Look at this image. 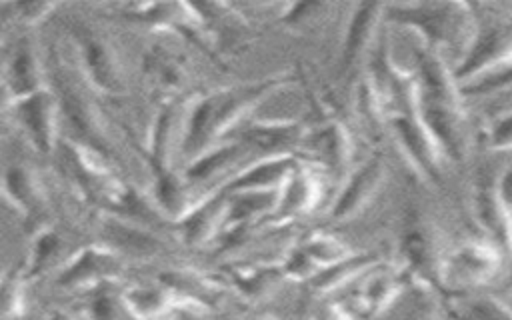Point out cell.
Masks as SVG:
<instances>
[{
    "label": "cell",
    "instance_id": "22",
    "mask_svg": "<svg viewBox=\"0 0 512 320\" xmlns=\"http://www.w3.org/2000/svg\"><path fill=\"white\" fill-rule=\"evenodd\" d=\"M486 142L492 150H512V110L490 120L486 126Z\"/></svg>",
    "mask_w": 512,
    "mask_h": 320
},
{
    "label": "cell",
    "instance_id": "5",
    "mask_svg": "<svg viewBox=\"0 0 512 320\" xmlns=\"http://www.w3.org/2000/svg\"><path fill=\"white\" fill-rule=\"evenodd\" d=\"M322 200V180L320 176L308 168L306 164H298V168L286 178L276 194V204L268 216L270 222H290L304 214H310L318 202Z\"/></svg>",
    "mask_w": 512,
    "mask_h": 320
},
{
    "label": "cell",
    "instance_id": "13",
    "mask_svg": "<svg viewBox=\"0 0 512 320\" xmlns=\"http://www.w3.org/2000/svg\"><path fill=\"white\" fill-rule=\"evenodd\" d=\"M302 134V126L296 122H270V124H252L242 132L244 142L266 150L270 154H282L280 148L296 142Z\"/></svg>",
    "mask_w": 512,
    "mask_h": 320
},
{
    "label": "cell",
    "instance_id": "26",
    "mask_svg": "<svg viewBox=\"0 0 512 320\" xmlns=\"http://www.w3.org/2000/svg\"><path fill=\"white\" fill-rule=\"evenodd\" d=\"M244 320H278V318L268 316V314H256V316H250V318H244Z\"/></svg>",
    "mask_w": 512,
    "mask_h": 320
},
{
    "label": "cell",
    "instance_id": "3",
    "mask_svg": "<svg viewBox=\"0 0 512 320\" xmlns=\"http://www.w3.org/2000/svg\"><path fill=\"white\" fill-rule=\"evenodd\" d=\"M384 178L386 162L380 154H374L342 180V188L328 210V218L334 222H342L358 216L378 194Z\"/></svg>",
    "mask_w": 512,
    "mask_h": 320
},
{
    "label": "cell",
    "instance_id": "21",
    "mask_svg": "<svg viewBox=\"0 0 512 320\" xmlns=\"http://www.w3.org/2000/svg\"><path fill=\"white\" fill-rule=\"evenodd\" d=\"M508 86H512V50L498 64H494L490 74L482 76L474 84L464 86V92L466 94H488V92H496V90H502Z\"/></svg>",
    "mask_w": 512,
    "mask_h": 320
},
{
    "label": "cell",
    "instance_id": "23",
    "mask_svg": "<svg viewBox=\"0 0 512 320\" xmlns=\"http://www.w3.org/2000/svg\"><path fill=\"white\" fill-rule=\"evenodd\" d=\"M494 186H496V196H498L502 208L506 212L512 210V166H508L500 174V178L494 182Z\"/></svg>",
    "mask_w": 512,
    "mask_h": 320
},
{
    "label": "cell",
    "instance_id": "27",
    "mask_svg": "<svg viewBox=\"0 0 512 320\" xmlns=\"http://www.w3.org/2000/svg\"><path fill=\"white\" fill-rule=\"evenodd\" d=\"M504 302H506V304H508V306H510V308H512V286H510V292H508V298H506V300H504Z\"/></svg>",
    "mask_w": 512,
    "mask_h": 320
},
{
    "label": "cell",
    "instance_id": "24",
    "mask_svg": "<svg viewBox=\"0 0 512 320\" xmlns=\"http://www.w3.org/2000/svg\"><path fill=\"white\" fill-rule=\"evenodd\" d=\"M504 242L512 250V210H508L506 218H504Z\"/></svg>",
    "mask_w": 512,
    "mask_h": 320
},
{
    "label": "cell",
    "instance_id": "20",
    "mask_svg": "<svg viewBox=\"0 0 512 320\" xmlns=\"http://www.w3.org/2000/svg\"><path fill=\"white\" fill-rule=\"evenodd\" d=\"M240 144H224L216 150H210L206 156L198 158L190 170H188V178L190 180H206L208 176H212L214 172H218L222 166H226L230 160H234L240 154Z\"/></svg>",
    "mask_w": 512,
    "mask_h": 320
},
{
    "label": "cell",
    "instance_id": "18",
    "mask_svg": "<svg viewBox=\"0 0 512 320\" xmlns=\"http://www.w3.org/2000/svg\"><path fill=\"white\" fill-rule=\"evenodd\" d=\"M28 130L32 138L36 140V146L42 150H48L52 144V112H50V100L42 94H30L28 100L22 106Z\"/></svg>",
    "mask_w": 512,
    "mask_h": 320
},
{
    "label": "cell",
    "instance_id": "17",
    "mask_svg": "<svg viewBox=\"0 0 512 320\" xmlns=\"http://www.w3.org/2000/svg\"><path fill=\"white\" fill-rule=\"evenodd\" d=\"M86 62L92 72V78L98 80L100 86L108 90L118 88V64L114 58V52H110V46L102 42L100 38H86Z\"/></svg>",
    "mask_w": 512,
    "mask_h": 320
},
{
    "label": "cell",
    "instance_id": "6",
    "mask_svg": "<svg viewBox=\"0 0 512 320\" xmlns=\"http://www.w3.org/2000/svg\"><path fill=\"white\" fill-rule=\"evenodd\" d=\"M300 160L290 154H270L246 170L236 174L222 192L242 194V192H278L286 178L298 168Z\"/></svg>",
    "mask_w": 512,
    "mask_h": 320
},
{
    "label": "cell",
    "instance_id": "11",
    "mask_svg": "<svg viewBox=\"0 0 512 320\" xmlns=\"http://www.w3.org/2000/svg\"><path fill=\"white\" fill-rule=\"evenodd\" d=\"M378 260L376 256L372 254H350L348 258L332 264V266H326L322 270H318L310 282L314 286L316 292L320 294H328V292H334L338 288H344V286H350L354 280H358L370 266H374Z\"/></svg>",
    "mask_w": 512,
    "mask_h": 320
},
{
    "label": "cell",
    "instance_id": "14",
    "mask_svg": "<svg viewBox=\"0 0 512 320\" xmlns=\"http://www.w3.org/2000/svg\"><path fill=\"white\" fill-rule=\"evenodd\" d=\"M284 276L280 264H242L230 268V282L236 286V290L244 296H262L270 286L276 284V280Z\"/></svg>",
    "mask_w": 512,
    "mask_h": 320
},
{
    "label": "cell",
    "instance_id": "25",
    "mask_svg": "<svg viewBox=\"0 0 512 320\" xmlns=\"http://www.w3.org/2000/svg\"><path fill=\"white\" fill-rule=\"evenodd\" d=\"M48 320H76V318H72L68 312H62V310H54V312L48 316Z\"/></svg>",
    "mask_w": 512,
    "mask_h": 320
},
{
    "label": "cell",
    "instance_id": "8",
    "mask_svg": "<svg viewBox=\"0 0 512 320\" xmlns=\"http://www.w3.org/2000/svg\"><path fill=\"white\" fill-rule=\"evenodd\" d=\"M402 246L408 270L414 276H420L422 280L426 278L428 282L438 284L444 254L440 252L434 228L428 224H412L404 234Z\"/></svg>",
    "mask_w": 512,
    "mask_h": 320
},
{
    "label": "cell",
    "instance_id": "12",
    "mask_svg": "<svg viewBox=\"0 0 512 320\" xmlns=\"http://www.w3.org/2000/svg\"><path fill=\"white\" fill-rule=\"evenodd\" d=\"M316 146L322 154L326 170H330L334 178L344 180L348 176V164L352 158V144L348 132L340 124L332 122L318 134Z\"/></svg>",
    "mask_w": 512,
    "mask_h": 320
},
{
    "label": "cell",
    "instance_id": "10",
    "mask_svg": "<svg viewBox=\"0 0 512 320\" xmlns=\"http://www.w3.org/2000/svg\"><path fill=\"white\" fill-rule=\"evenodd\" d=\"M382 8H384L382 4L356 6V14L350 18L344 48H342V64H340L342 74H348L358 64L360 54L366 50V46L372 40L370 32L374 30Z\"/></svg>",
    "mask_w": 512,
    "mask_h": 320
},
{
    "label": "cell",
    "instance_id": "15",
    "mask_svg": "<svg viewBox=\"0 0 512 320\" xmlns=\"http://www.w3.org/2000/svg\"><path fill=\"white\" fill-rule=\"evenodd\" d=\"M456 320H512V308L492 296H462L454 302Z\"/></svg>",
    "mask_w": 512,
    "mask_h": 320
},
{
    "label": "cell",
    "instance_id": "9",
    "mask_svg": "<svg viewBox=\"0 0 512 320\" xmlns=\"http://www.w3.org/2000/svg\"><path fill=\"white\" fill-rule=\"evenodd\" d=\"M228 196L226 192H218L202 200L198 206L190 208L182 216V236L188 244H204L208 242L226 218Z\"/></svg>",
    "mask_w": 512,
    "mask_h": 320
},
{
    "label": "cell",
    "instance_id": "2",
    "mask_svg": "<svg viewBox=\"0 0 512 320\" xmlns=\"http://www.w3.org/2000/svg\"><path fill=\"white\" fill-rule=\"evenodd\" d=\"M500 264V252L492 242L480 238L464 240L444 254L438 284L452 294L468 292L492 280L500 270Z\"/></svg>",
    "mask_w": 512,
    "mask_h": 320
},
{
    "label": "cell",
    "instance_id": "7",
    "mask_svg": "<svg viewBox=\"0 0 512 320\" xmlns=\"http://www.w3.org/2000/svg\"><path fill=\"white\" fill-rule=\"evenodd\" d=\"M358 280H360V288L354 296L356 308L366 318H374L394 302L396 294L404 284V274L402 270L376 262Z\"/></svg>",
    "mask_w": 512,
    "mask_h": 320
},
{
    "label": "cell",
    "instance_id": "1",
    "mask_svg": "<svg viewBox=\"0 0 512 320\" xmlns=\"http://www.w3.org/2000/svg\"><path fill=\"white\" fill-rule=\"evenodd\" d=\"M388 18L418 28L430 48L470 50L474 44V12L468 4L456 2H416L384 6Z\"/></svg>",
    "mask_w": 512,
    "mask_h": 320
},
{
    "label": "cell",
    "instance_id": "16",
    "mask_svg": "<svg viewBox=\"0 0 512 320\" xmlns=\"http://www.w3.org/2000/svg\"><path fill=\"white\" fill-rule=\"evenodd\" d=\"M118 266V260L114 254L110 252H104L100 248H86L82 254H78L70 266L62 272V278L60 282L64 284H72V282H78V280H86V278H92V276H98V274H104L106 270H116Z\"/></svg>",
    "mask_w": 512,
    "mask_h": 320
},
{
    "label": "cell",
    "instance_id": "19",
    "mask_svg": "<svg viewBox=\"0 0 512 320\" xmlns=\"http://www.w3.org/2000/svg\"><path fill=\"white\" fill-rule=\"evenodd\" d=\"M126 308L136 316L144 320L160 318L170 310V296L166 290L150 288V286H138L124 296Z\"/></svg>",
    "mask_w": 512,
    "mask_h": 320
},
{
    "label": "cell",
    "instance_id": "4",
    "mask_svg": "<svg viewBox=\"0 0 512 320\" xmlns=\"http://www.w3.org/2000/svg\"><path fill=\"white\" fill-rule=\"evenodd\" d=\"M352 254L350 246L328 232H312L296 244L280 262L282 274L296 280L312 278L318 270L332 266Z\"/></svg>",
    "mask_w": 512,
    "mask_h": 320
}]
</instances>
